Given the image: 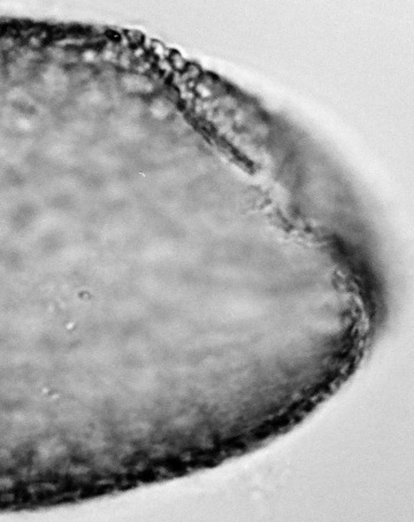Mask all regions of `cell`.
Wrapping results in <instances>:
<instances>
[{
    "label": "cell",
    "mask_w": 414,
    "mask_h": 522,
    "mask_svg": "<svg viewBox=\"0 0 414 522\" xmlns=\"http://www.w3.org/2000/svg\"><path fill=\"white\" fill-rule=\"evenodd\" d=\"M117 86L126 94L142 96L149 94L154 90L151 79L145 75H138L132 71H121L117 76Z\"/></svg>",
    "instance_id": "1"
},
{
    "label": "cell",
    "mask_w": 414,
    "mask_h": 522,
    "mask_svg": "<svg viewBox=\"0 0 414 522\" xmlns=\"http://www.w3.org/2000/svg\"><path fill=\"white\" fill-rule=\"evenodd\" d=\"M79 63L86 67H94L100 62L99 49L94 46H85L79 51Z\"/></svg>",
    "instance_id": "2"
},
{
    "label": "cell",
    "mask_w": 414,
    "mask_h": 522,
    "mask_svg": "<svg viewBox=\"0 0 414 522\" xmlns=\"http://www.w3.org/2000/svg\"><path fill=\"white\" fill-rule=\"evenodd\" d=\"M134 63H135V61H134V59H132V55H131V48L121 49L120 54H119V56H117V61H116L115 66L119 67L121 71H129L132 69Z\"/></svg>",
    "instance_id": "3"
},
{
    "label": "cell",
    "mask_w": 414,
    "mask_h": 522,
    "mask_svg": "<svg viewBox=\"0 0 414 522\" xmlns=\"http://www.w3.org/2000/svg\"><path fill=\"white\" fill-rule=\"evenodd\" d=\"M169 59V63L170 66H172V68H174L175 70H178V71H184L185 68H187V62H185V60L182 58V55L180 54V53L177 52H172L168 56Z\"/></svg>",
    "instance_id": "4"
},
{
    "label": "cell",
    "mask_w": 414,
    "mask_h": 522,
    "mask_svg": "<svg viewBox=\"0 0 414 522\" xmlns=\"http://www.w3.org/2000/svg\"><path fill=\"white\" fill-rule=\"evenodd\" d=\"M150 49L154 53V55L158 56V58L160 59V60L166 59L167 51H166L165 46H163L161 43H159V41H152V45H151Z\"/></svg>",
    "instance_id": "5"
}]
</instances>
